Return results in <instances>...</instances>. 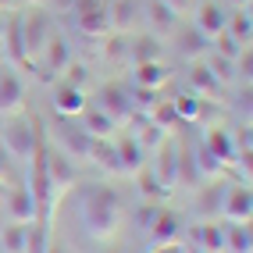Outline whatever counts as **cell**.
<instances>
[{"mask_svg":"<svg viewBox=\"0 0 253 253\" xmlns=\"http://www.w3.org/2000/svg\"><path fill=\"white\" fill-rule=\"evenodd\" d=\"M122 225V196L111 185H89L82 193V228L93 239H111Z\"/></svg>","mask_w":253,"mask_h":253,"instance_id":"obj_1","label":"cell"},{"mask_svg":"<svg viewBox=\"0 0 253 253\" xmlns=\"http://www.w3.org/2000/svg\"><path fill=\"white\" fill-rule=\"evenodd\" d=\"M0 146L7 150L11 161H32V154L40 150V132H36V122L29 118H7V125L0 128Z\"/></svg>","mask_w":253,"mask_h":253,"instance_id":"obj_2","label":"cell"},{"mask_svg":"<svg viewBox=\"0 0 253 253\" xmlns=\"http://www.w3.org/2000/svg\"><path fill=\"white\" fill-rule=\"evenodd\" d=\"M75 29L82 32V36L89 40H100L111 32V11H107V0H75Z\"/></svg>","mask_w":253,"mask_h":253,"instance_id":"obj_3","label":"cell"},{"mask_svg":"<svg viewBox=\"0 0 253 253\" xmlns=\"http://www.w3.org/2000/svg\"><path fill=\"white\" fill-rule=\"evenodd\" d=\"M68 64H72V43L64 36H50L46 46H43V54H40V61L32 64V68L40 72V79H57Z\"/></svg>","mask_w":253,"mask_h":253,"instance_id":"obj_4","label":"cell"},{"mask_svg":"<svg viewBox=\"0 0 253 253\" xmlns=\"http://www.w3.org/2000/svg\"><path fill=\"white\" fill-rule=\"evenodd\" d=\"M146 168L157 175V182L164 185L168 193L178 185V143H171V139H161V146L154 150V161H146Z\"/></svg>","mask_w":253,"mask_h":253,"instance_id":"obj_5","label":"cell"},{"mask_svg":"<svg viewBox=\"0 0 253 253\" xmlns=\"http://www.w3.org/2000/svg\"><path fill=\"white\" fill-rule=\"evenodd\" d=\"M22 36H25L29 61L36 64L40 54H43V46H46V40H50V18H46V11H29V14H22Z\"/></svg>","mask_w":253,"mask_h":253,"instance_id":"obj_6","label":"cell"},{"mask_svg":"<svg viewBox=\"0 0 253 253\" xmlns=\"http://www.w3.org/2000/svg\"><path fill=\"white\" fill-rule=\"evenodd\" d=\"M0 50H4V57L14 64V68H18V64L32 68L29 50H25V36H22V14H11V18H4V36H0Z\"/></svg>","mask_w":253,"mask_h":253,"instance_id":"obj_7","label":"cell"},{"mask_svg":"<svg viewBox=\"0 0 253 253\" xmlns=\"http://www.w3.org/2000/svg\"><path fill=\"white\" fill-rule=\"evenodd\" d=\"M100 111H104L107 118H114V122H128V118L136 114L132 96H128V86H122V82H107V86L100 89Z\"/></svg>","mask_w":253,"mask_h":253,"instance_id":"obj_8","label":"cell"},{"mask_svg":"<svg viewBox=\"0 0 253 253\" xmlns=\"http://www.w3.org/2000/svg\"><path fill=\"white\" fill-rule=\"evenodd\" d=\"M221 214L228 217L232 225H250V214H253V196H250V185L246 182H235L225 189V204Z\"/></svg>","mask_w":253,"mask_h":253,"instance_id":"obj_9","label":"cell"},{"mask_svg":"<svg viewBox=\"0 0 253 253\" xmlns=\"http://www.w3.org/2000/svg\"><path fill=\"white\" fill-rule=\"evenodd\" d=\"M225 22H228V14H225V7L217 4V0H204V4H196V14H193V29H196L204 40H214V36H221V32H225Z\"/></svg>","mask_w":253,"mask_h":253,"instance_id":"obj_10","label":"cell"},{"mask_svg":"<svg viewBox=\"0 0 253 253\" xmlns=\"http://www.w3.org/2000/svg\"><path fill=\"white\" fill-rule=\"evenodd\" d=\"M25 104V82L18 72L11 68H0V114H18Z\"/></svg>","mask_w":253,"mask_h":253,"instance_id":"obj_11","label":"cell"},{"mask_svg":"<svg viewBox=\"0 0 253 253\" xmlns=\"http://www.w3.org/2000/svg\"><path fill=\"white\" fill-rule=\"evenodd\" d=\"M57 139H61V154H64V157H75V161H86V157H89L93 136H89L82 125H61V128H57Z\"/></svg>","mask_w":253,"mask_h":253,"instance_id":"obj_12","label":"cell"},{"mask_svg":"<svg viewBox=\"0 0 253 253\" xmlns=\"http://www.w3.org/2000/svg\"><path fill=\"white\" fill-rule=\"evenodd\" d=\"M46 175H50V185L54 193H64L75 185V161L57 154V150H46Z\"/></svg>","mask_w":253,"mask_h":253,"instance_id":"obj_13","label":"cell"},{"mask_svg":"<svg viewBox=\"0 0 253 253\" xmlns=\"http://www.w3.org/2000/svg\"><path fill=\"white\" fill-rule=\"evenodd\" d=\"M114 150H118V168H122V175H125V178H132V175L139 171V168H146V150L139 146V139H136V136L118 139V143H114Z\"/></svg>","mask_w":253,"mask_h":253,"instance_id":"obj_14","label":"cell"},{"mask_svg":"<svg viewBox=\"0 0 253 253\" xmlns=\"http://www.w3.org/2000/svg\"><path fill=\"white\" fill-rule=\"evenodd\" d=\"M171 79V68L157 57V61H139L132 68V86H146V89H161L164 82Z\"/></svg>","mask_w":253,"mask_h":253,"instance_id":"obj_15","label":"cell"},{"mask_svg":"<svg viewBox=\"0 0 253 253\" xmlns=\"http://www.w3.org/2000/svg\"><path fill=\"white\" fill-rule=\"evenodd\" d=\"M221 82H217V75L207 68V64H193L189 68V93L200 96V100H217L221 96Z\"/></svg>","mask_w":253,"mask_h":253,"instance_id":"obj_16","label":"cell"},{"mask_svg":"<svg viewBox=\"0 0 253 253\" xmlns=\"http://www.w3.org/2000/svg\"><path fill=\"white\" fill-rule=\"evenodd\" d=\"M7 207H11V221H22V225H29V221H36L40 217V207H36V200H32V193H29V185H18V189H7Z\"/></svg>","mask_w":253,"mask_h":253,"instance_id":"obj_17","label":"cell"},{"mask_svg":"<svg viewBox=\"0 0 253 253\" xmlns=\"http://www.w3.org/2000/svg\"><path fill=\"white\" fill-rule=\"evenodd\" d=\"M54 111L61 118H79L82 111H86V89H75V86H68V82H61V86L54 89Z\"/></svg>","mask_w":253,"mask_h":253,"instance_id":"obj_18","label":"cell"},{"mask_svg":"<svg viewBox=\"0 0 253 253\" xmlns=\"http://www.w3.org/2000/svg\"><path fill=\"white\" fill-rule=\"evenodd\" d=\"M189 239L200 253H225V228L217 221H204L189 232Z\"/></svg>","mask_w":253,"mask_h":253,"instance_id":"obj_19","label":"cell"},{"mask_svg":"<svg viewBox=\"0 0 253 253\" xmlns=\"http://www.w3.org/2000/svg\"><path fill=\"white\" fill-rule=\"evenodd\" d=\"M178 232H182V221H178L175 211H157L154 221H150V228H146V235H150V243H154V246L178 239Z\"/></svg>","mask_w":253,"mask_h":253,"instance_id":"obj_20","label":"cell"},{"mask_svg":"<svg viewBox=\"0 0 253 253\" xmlns=\"http://www.w3.org/2000/svg\"><path fill=\"white\" fill-rule=\"evenodd\" d=\"M204 146L211 150V154L221 161L225 168H232V161H235V154H239V150H235V139L228 136V128H207V136H204Z\"/></svg>","mask_w":253,"mask_h":253,"instance_id":"obj_21","label":"cell"},{"mask_svg":"<svg viewBox=\"0 0 253 253\" xmlns=\"http://www.w3.org/2000/svg\"><path fill=\"white\" fill-rule=\"evenodd\" d=\"M146 22H150L154 32H161V36H171L175 25H178V11H171L164 0H150L146 4Z\"/></svg>","mask_w":253,"mask_h":253,"instance_id":"obj_22","label":"cell"},{"mask_svg":"<svg viewBox=\"0 0 253 253\" xmlns=\"http://www.w3.org/2000/svg\"><path fill=\"white\" fill-rule=\"evenodd\" d=\"M86 161H93L96 168H104L107 175H122V168H118V150H114V143H111V139H93L89 157H86Z\"/></svg>","mask_w":253,"mask_h":253,"instance_id":"obj_23","label":"cell"},{"mask_svg":"<svg viewBox=\"0 0 253 253\" xmlns=\"http://www.w3.org/2000/svg\"><path fill=\"white\" fill-rule=\"evenodd\" d=\"M114 125H118V122H114V118H107L100 107H86V111H82V128H86L93 139H111Z\"/></svg>","mask_w":253,"mask_h":253,"instance_id":"obj_24","label":"cell"},{"mask_svg":"<svg viewBox=\"0 0 253 253\" xmlns=\"http://www.w3.org/2000/svg\"><path fill=\"white\" fill-rule=\"evenodd\" d=\"M107 11H111V32H128L136 25V14H139L132 0H111Z\"/></svg>","mask_w":253,"mask_h":253,"instance_id":"obj_25","label":"cell"},{"mask_svg":"<svg viewBox=\"0 0 253 253\" xmlns=\"http://www.w3.org/2000/svg\"><path fill=\"white\" fill-rule=\"evenodd\" d=\"M193 164H196V175H200V182H217V178L225 175V164L217 161L207 146H200L196 154H193Z\"/></svg>","mask_w":253,"mask_h":253,"instance_id":"obj_26","label":"cell"},{"mask_svg":"<svg viewBox=\"0 0 253 253\" xmlns=\"http://www.w3.org/2000/svg\"><path fill=\"white\" fill-rule=\"evenodd\" d=\"M225 189H228V185H217V182L204 185V193H200L196 207H200V214H207V221H214V214H221V204H225Z\"/></svg>","mask_w":253,"mask_h":253,"instance_id":"obj_27","label":"cell"},{"mask_svg":"<svg viewBox=\"0 0 253 253\" xmlns=\"http://www.w3.org/2000/svg\"><path fill=\"white\" fill-rule=\"evenodd\" d=\"M225 32L232 40H239V43H250L253 36V18H250V7H235L228 14V22H225Z\"/></svg>","mask_w":253,"mask_h":253,"instance_id":"obj_28","label":"cell"},{"mask_svg":"<svg viewBox=\"0 0 253 253\" xmlns=\"http://www.w3.org/2000/svg\"><path fill=\"white\" fill-rule=\"evenodd\" d=\"M25 235H29V225L7 221L0 228V246H4V253H25Z\"/></svg>","mask_w":253,"mask_h":253,"instance_id":"obj_29","label":"cell"},{"mask_svg":"<svg viewBox=\"0 0 253 253\" xmlns=\"http://www.w3.org/2000/svg\"><path fill=\"white\" fill-rule=\"evenodd\" d=\"M50 221V217H46ZM43 221V214L36 221H29V235H25V253H46L50 250V228Z\"/></svg>","mask_w":253,"mask_h":253,"instance_id":"obj_30","label":"cell"},{"mask_svg":"<svg viewBox=\"0 0 253 253\" xmlns=\"http://www.w3.org/2000/svg\"><path fill=\"white\" fill-rule=\"evenodd\" d=\"M225 250H232V253H253V232H250V225H232L225 232Z\"/></svg>","mask_w":253,"mask_h":253,"instance_id":"obj_31","label":"cell"},{"mask_svg":"<svg viewBox=\"0 0 253 253\" xmlns=\"http://www.w3.org/2000/svg\"><path fill=\"white\" fill-rule=\"evenodd\" d=\"M171 104H175L178 122H196V118H200V111H204V100H200V96H193V93H182V96H175Z\"/></svg>","mask_w":253,"mask_h":253,"instance_id":"obj_32","label":"cell"},{"mask_svg":"<svg viewBox=\"0 0 253 253\" xmlns=\"http://www.w3.org/2000/svg\"><path fill=\"white\" fill-rule=\"evenodd\" d=\"M136 178H139V193H143V200H161V196L168 193L164 185L157 182V175L150 171V168H139V171H136Z\"/></svg>","mask_w":253,"mask_h":253,"instance_id":"obj_33","label":"cell"},{"mask_svg":"<svg viewBox=\"0 0 253 253\" xmlns=\"http://www.w3.org/2000/svg\"><path fill=\"white\" fill-rule=\"evenodd\" d=\"M243 46H250V43H239V40H232L228 32L214 36V54H217V57H225V61H235V57L243 54Z\"/></svg>","mask_w":253,"mask_h":253,"instance_id":"obj_34","label":"cell"},{"mask_svg":"<svg viewBox=\"0 0 253 253\" xmlns=\"http://www.w3.org/2000/svg\"><path fill=\"white\" fill-rule=\"evenodd\" d=\"M128 96H132V107L146 114V111H150V107H154L157 100H161V89H146V86H128Z\"/></svg>","mask_w":253,"mask_h":253,"instance_id":"obj_35","label":"cell"},{"mask_svg":"<svg viewBox=\"0 0 253 253\" xmlns=\"http://www.w3.org/2000/svg\"><path fill=\"white\" fill-rule=\"evenodd\" d=\"M128 57H132V64H139V61H157V57H161V46H157L154 40H143V43H136V46H128Z\"/></svg>","mask_w":253,"mask_h":253,"instance_id":"obj_36","label":"cell"},{"mask_svg":"<svg viewBox=\"0 0 253 253\" xmlns=\"http://www.w3.org/2000/svg\"><path fill=\"white\" fill-rule=\"evenodd\" d=\"M86 79H89V68H86V64L72 61L68 68H64V82H68V86H75V89H82V86H86Z\"/></svg>","mask_w":253,"mask_h":253,"instance_id":"obj_37","label":"cell"},{"mask_svg":"<svg viewBox=\"0 0 253 253\" xmlns=\"http://www.w3.org/2000/svg\"><path fill=\"white\" fill-rule=\"evenodd\" d=\"M232 64H235V61H225V57H217V54H214L207 68H211V72L217 75V82H221V86H225V82L232 79Z\"/></svg>","mask_w":253,"mask_h":253,"instance_id":"obj_38","label":"cell"},{"mask_svg":"<svg viewBox=\"0 0 253 253\" xmlns=\"http://www.w3.org/2000/svg\"><path fill=\"white\" fill-rule=\"evenodd\" d=\"M182 50H185V54H193V57H196V54H204V36H200V32L193 29L189 36H185V46H182Z\"/></svg>","mask_w":253,"mask_h":253,"instance_id":"obj_39","label":"cell"},{"mask_svg":"<svg viewBox=\"0 0 253 253\" xmlns=\"http://www.w3.org/2000/svg\"><path fill=\"white\" fill-rule=\"evenodd\" d=\"M43 4H46V11H54V14H72L75 0H43Z\"/></svg>","mask_w":253,"mask_h":253,"instance_id":"obj_40","label":"cell"},{"mask_svg":"<svg viewBox=\"0 0 253 253\" xmlns=\"http://www.w3.org/2000/svg\"><path fill=\"white\" fill-rule=\"evenodd\" d=\"M154 253H189V246H185V243H178V239H171V243H161V246H154Z\"/></svg>","mask_w":253,"mask_h":253,"instance_id":"obj_41","label":"cell"},{"mask_svg":"<svg viewBox=\"0 0 253 253\" xmlns=\"http://www.w3.org/2000/svg\"><path fill=\"white\" fill-rule=\"evenodd\" d=\"M161 207H154V204H143L139 207V228H150V221H154V214H157Z\"/></svg>","mask_w":253,"mask_h":253,"instance_id":"obj_42","label":"cell"},{"mask_svg":"<svg viewBox=\"0 0 253 253\" xmlns=\"http://www.w3.org/2000/svg\"><path fill=\"white\" fill-rule=\"evenodd\" d=\"M7 175H11V157H7V150L0 146V182H7Z\"/></svg>","mask_w":253,"mask_h":253,"instance_id":"obj_43","label":"cell"},{"mask_svg":"<svg viewBox=\"0 0 253 253\" xmlns=\"http://www.w3.org/2000/svg\"><path fill=\"white\" fill-rule=\"evenodd\" d=\"M164 4L171 7V11H185V7H189V0H164Z\"/></svg>","mask_w":253,"mask_h":253,"instance_id":"obj_44","label":"cell"},{"mask_svg":"<svg viewBox=\"0 0 253 253\" xmlns=\"http://www.w3.org/2000/svg\"><path fill=\"white\" fill-rule=\"evenodd\" d=\"M7 189H11V185H7V182H0V200H4V196H7Z\"/></svg>","mask_w":253,"mask_h":253,"instance_id":"obj_45","label":"cell"},{"mask_svg":"<svg viewBox=\"0 0 253 253\" xmlns=\"http://www.w3.org/2000/svg\"><path fill=\"white\" fill-rule=\"evenodd\" d=\"M7 7H14V0H0V11H7Z\"/></svg>","mask_w":253,"mask_h":253,"instance_id":"obj_46","label":"cell"},{"mask_svg":"<svg viewBox=\"0 0 253 253\" xmlns=\"http://www.w3.org/2000/svg\"><path fill=\"white\" fill-rule=\"evenodd\" d=\"M46 253H68V250H64V246H50Z\"/></svg>","mask_w":253,"mask_h":253,"instance_id":"obj_47","label":"cell"},{"mask_svg":"<svg viewBox=\"0 0 253 253\" xmlns=\"http://www.w3.org/2000/svg\"><path fill=\"white\" fill-rule=\"evenodd\" d=\"M232 4H235V7H250V0H232Z\"/></svg>","mask_w":253,"mask_h":253,"instance_id":"obj_48","label":"cell"},{"mask_svg":"<svg viewBox=\"0 0 253 253\" xmlns=\"http://www.w3.org/2000/svg\"><path fill=\"white\" fill-rule=\"evenodd\" d=\"M14 4H40V0H14Z\"/></svg>","mask_w":253,"mask_h":253,"instance_id":"obj_49","label":"cell"},{"mask_svg":"<svg viewBox=\"0 0 253 253\" xmlns=\"http://www.w3.org/2000/svg\"><path fill=\"white\" fill-rule=\"evenodd\" d=\"M0 36H4V11H0Z\"/></svg>","mask_w":253,"mask_h":253,"instance_id":"obj_50","label":"cell"},{"mask_svg":"<svg viewBox=\"0 0 253 253\" xmlns=\"http://www.w3.org/2000/svg\"><path fill=\"white\" fill-rule=\"evenodd\" d=\"M104 253H125V250H104Z\"/></svg>","mask_w":253,"mask_h":253,"instance_id":"obj_51","label":"cell"},{"mask_svg":"<svg viewBox=\"0 0 253 253\" xmlns=\"http://www.w3.org/2000/svg\"><path fill=\"white\" fill-rule=\"evenodd\" d=\"M0 253H4V246H0Z\"/></svg>","mask_w":253,"mask_h":253,"instance_id":"obj_52","label":"cell"}]
</instances>
